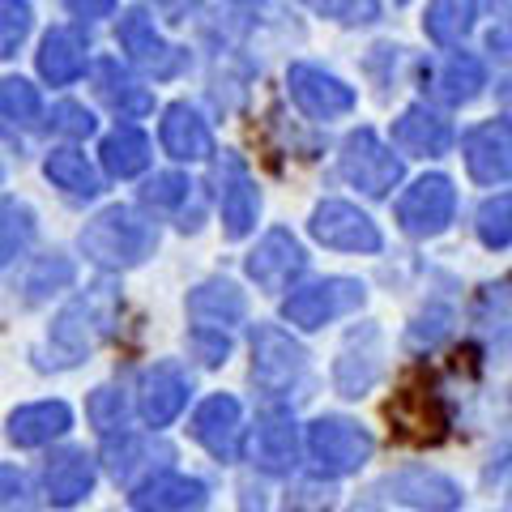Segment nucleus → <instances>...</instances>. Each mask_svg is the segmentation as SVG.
Wrapping results in <instances>:
<instances>
[{"mask_svg":"<svg viewBox=\"0 0 512 512\" xmlns=\"http://www.w3.org/2000/svg\"><path fill=\"white\" fill-rule=\"evenodd\" d=\"M188 192V184L180 180V175H163V180L150 184V201H180Z\"/></svg>","mask_w":512,"mask_h":512,"instance_id":"obj_30","label":"nucleus"},{"mask_svg":"<svg viewBox=\"0 0 512 512\" xmlns=\"http://www.w3.org/2000/svg\"><path fill=\"white\" fill-rule=\"evenodd\" d=\"M64 423H69L64 406H43V410L22 414V431H18V436H22V440H47V436H56Z\"/></svg>","mask_w":512,"mask_h":512,"instance_id":"obj_27","label":"nucleus"},{"mask_svg":"<svg viewBox=\"0 0 512 512\" xmlns=\"http://www.w3.org/2000/svg\"><path fill=\"white\" fill-rule=\"evenodd\" d=\"M184 397H188V384L184 376L175 372V367H158V372L146 380V419L158 427V423H167L180 414L184 406Z\"/></svg>","mask_w":512,"mask_h":512,"instance_id":"obj_20","label":"nucleus"},{"mask_svg":"<svg viewBox=\"0 0 512 512\" xmlns=\"http://www.w3.org/2000/svg\"><path fill=\"white\" fill-rule=\"evenodd\" d=\"M393 146L414 158H436L453 146V128H448V120L436 116V111L410 107L406 116L393 124Z\"/></svg>","mask_w":512,"mask_h":512,"instance_id":"obj_12","label":"nucleus"},{"mask_svg":"<svg viewBox=\"0 0 512 512\" xmlns=\"http://www.w3.org/2000/svg\"><path fill=\"white\" fill-rule=\"evenodd\" d=\"M393 491V500L414 504V508H427V512H453L461 504V491L457 483H448L444 474H427V470H406L384 483Z\"/></svg>","mask_w":512,"mask_h":512,"instance_id":"obj_14","label":"nucleus"},{"mask_svg":"<svg viewBox=\"0 0 512 512\" xmlns=\"http://www.w3.org/2000/svg\"><path fill=\"white\" fill-rule=\"evenodd\" d=\"M103 158H107V167L116 171V175H133L146 167V158H150V146H146V137L133 133V128H124V133H116L103 146Z\"/></svg>","mask_w":512,"mask_h":512,"instance_id":"obj_23","label":"nucleus"},{"mask_svg":"<svg viewBox=\"0 0 512 512\" xmlns=\"http://www.w3.org/2000/svg\"><path fill=\"white\" fill-rule=\"evenodd\" d=\"M163 141H167V150H171L175 158H205V154L214 150L210 128H205L197 111H188V107H171V111H167V120H163Z\"/></svg>","mask_w":512,"mask_h":512,"instance_id":"obj_17","label":"nucleus"},{"mask_svg":"<svg viewBox=\"0 0 512 512\" xmlns=\"http://www.w3.org/2000/svg\"><path fill=\"white\" fill-rule=\"evenodd\" d=\"M389 419H393L402 440L436 444L448 431V406L440 402V393L431 389V384H406V389L389 402Z\"/></svg>","mask_w":512,"mask_h":512,"instance_id":"obj_5","label":"nucleus"},{"mask_svg":"<svg viewBox=\"0 0 512 512\" xmlns=\"http://www.w3.org/2000/svg\"><path fill=\"white\" fill-rule=\"evenodd\" d=\"M43 69L52 73V77H73L77 69H82V52H77V43L69 39V35H60V39H52L47 43V56H43Z\"/></svg>","mask_w":512,"mask_h":512,"instance_id":"obj_26","label":"nucleus"},{"mask_svg":"<svg viewBox=\"0 0 512 512\" xmlns=\"http://www.w3.org/2000/svg\"><path fill=\"white\" fill-rule=\"evenodd\" d=\"M500 103H504V116L512 120V82H504V86H500Z\"/></svg>","mask_w":512,"mask_h":512,"instance_id":"obj_32","label":"nucleus"},{"mask_svg":"<svg viewBox=\"0 0 512 512\" xmlns=\"http://www.w3.org/2000/svg\"><path fill=\"white\" fill-rule=\"evenodd\" d=\"M197 440L218 457H235V436H239V402L235 397H210L197 419H192Z\"/></svg>","mask_w":512,"mask_h":512,"instance_id":"obj_15","label":"nucleus"},{"mask_svg":"<svg viewBox=\"0 0 512 512\" xmlns=\"http://www.w3.org/2000/svg\"><path fill=\"white\" fill-rule=\"evenodd\" d=\"M466 167L478 184L512 180V124H483L466 137Z\"/></svg>","mask_w":512,"mask_h":512,"instance_id":"obj_9","label":"nucleus"},{"mask_svg":"<svg viewBox=\"0 0 512 512\" xmlns=\"http://www.w3.org/2000/svg\"><path fill=\"white\" fill-rule=\"evenodd\" d=\"M491 9L500 13V18H508V22H512V0H491Z\"/></svg>","mask_w":512,"mask_h":512,"instance_id":"obj_33","label":"nucleus"},{"mask_svg":"<svg viewBox=\"0 0 512 512\" xmlns=\"http://www.w3.org/2000/svg\"><path fill=\"white\" fill-rule=\"evenodd\" d=\"M52 175L69 184L73 192H94V188H99V180H94V171L86 167L82 154H60L56 163H52Z\"/></svg>","mask_w":512,"mask_h":512,"instance_id":"obj_28","label":"nucleus"},{"mask_svg":"<svg viewBox=\"0 0 512 512\" xmlns=\"http://www.w3.org/2000/svg\"><path fill=\"white\" fill-rule=\"evenodd\" d=\"M248 274L256 278V286H265V291H282L286 282L303 274V248L286 231H269L261 244H256V252L248 256Z\"/></svg>","mask_w":512,"mask_h":512,"instance_id":"obj_10","label":"nucleus"},{"mask_svg":"<svg viewBox=\"0 0 512 512\" xmlns=\"http://www.w3.org/2000/svg\"><path fill=\"white\" fill-rule=\"evenodd\" d=\"M295 453H299V431L291 414H265L261 427L252 436V457L256 466L269 470V474H282L295 466Z\"/></svg>","mask_w":512,"mask_h":512,"instance_id":"obj_13","label":"nucleus"},{"mask_svg":"<svg viewBox=\"0 0 512 512\" xmlns=\"http://www.w3.org/2000/svg\"><path fill=\"white\" fill-rule=\"evenodd\" d=\"M239 5H256V0H239Z\"/></svg>","mask_w":512,"mask_h":512,"instance_id":"obj_34","label":"nucleus"},{"mask_svg":"<svg viewBox=\"0 0 512 512\" xmlns=\"http://www.w3.org/2000/svg\"><path fill=\"white\" fill-rule=\"evenodd\" d=\"M308 453L320 474H350L372 457V436L350 419H316L308 427Z\"/></svg>","mask_w":512,"mask_h":512,"instance_id":"obj_1","label":"nucleus"},{"mask_svg":"<svg viewBox=\"0 0 512 512\" xmlns=\"http://www.w3.org/2000/svg\"><path fill=\"white\" fill-rule=\"evenodd\" d=\"M141 512H197L205 504V487L192 478H158L133 500Z\"/></svg>","mask_w":512,"mask_h":512,"instance_id":"obj_18","label":"nucleus"},{"mask_svg":"<svg viewBox=\"0 0 512 512\" xmlns=\"http://www.w3.org/2000/svg\"><path fill=\"white\" fill-rule=\"evenodd\" d=\"M86 244H90V252L99 256V261H137V256L146 252L150 235L133 214L111 210V214L99 218V227L86 235Z\"/></svg>","mask_w":512,"mask_h":512,"instance_id":"obj_11","label":"nucleus"},{"mask_svg":"<svg viewBox=\"0 0 512 512\" xmlns=\"http://www.w3.org/2000/svg\"><path fill=\"white\" fill-rule=\"evenodd\" d=\"M90 487V466L82 457H60V466L52 470V491L60 504H73L77 495H86Z\"/></svg>","mask_w":512,"mask_h":512,"instance_id":"obj_25","label":"nucleus"},{"mask_svg":"<svg viewBox=\"0 0 512 512\" xmlns=\"http://www.w3.org/2000/svg\"><path fill=\"white\" fill-rule=\"evenodd\" d=\"M487 86V73H483V64H478L474 56L466 52H457V56H448L436 73H431V94L444 103H470L478 90Z\"/></svg>","mask_w":512,"mask_h":512,"instance_id":"obj_16","label":"nucleus"},{"mask_svg":"<svg viewBox=\"0 0 512 512\" xmlns=\"http://www.w3.org/2000/svg\"><path fill=\"white\" fill-rule=\"evenodd\" d=\"M453 205H457V192L444 175H423L402 201H397V218L410 235H436L453 222Z\"/></svg>","mask_w":512,"mask_h":512,"instance_id":"obj_7","label":"nucleus"},{"mask_svg":"<svg viewBox=\"0 0 512 512\" xmlns=\"http://www.w3.org/2000/svg\"><path fill=\"white\" fill-rule=\"evenodd\" d=\"M423 26H427V35L436 39L440 47L457 43L474 26V0H436V5L427 9Z\"/></svg>","mask_w":512,"mask_h":512,"instance_id":"obj_21","label":"nucleus"},{"mask_svg":"<svg viewBox=\"0 0 512 512\" xmlns=\"http://www.w3.org/2000/svg\"><path fill=\"white\" fill-rule=\"evenodd\" d=\"M478 239H483L487 248H508L512 244V192L491 197L483 210H478Z\"/></svg>","mask_w":512,"mask_h":512,"instance_id":"obj_22","label":"nucleus"},{"mask_svg":"<svg viewBox=\"0 0 512 512\" xmlns=\"http://www.w3.org/2000/svg\"><path fill=\"white\" fill-rule=\"evenodd\" d=\"M312 235L325 248H338V252H380L376 222L367 214H359L355 205H346V201L320 205V210L312 214Z\"/></svg>","mask_w":512,"mask_h":512,"instance_id":"obj_6","label":"nucleus"},{"mask_svg":"<svg viewBox=\"0 0 512 512\" xmlns=\"http://www.w3.org/2000/svg\"><path fill=\"white\" fill-rule=\"evenodd\" d=\"M192 346L201 350L205 363H222V359H227V350H231V342L222 338V333H214V338H210V333H197V338H192Z\"/></svg>","mask_w":512,"mask_h":512,"instance_id":"obj_29","label":"nucleus"},{"mask_svg":"<svg viewBox=\"0 0 512 512\" xmlns=\"http://www.w3.org/2000/svg\"><path fill=\"white\" fill-rule=\"evenodd\" d=\"M69 5L82 9L86 18H94V13H107V9H111V0H69Z\"/></svg>","mask_w":512,"mask_h":512,"instance_id":"obj_31","label":"nucleus"},{"mask_svg":"<svg viewBox=\"0 0 512 512\" xmlns=\"http://www.w3.org/2000/svg\"><path fill=\"white\" fill-rule=\"evenodd\" d=\"M342 175L367 197H384L397 180H402V158H397L376 133H355L342 146Z\"/></svg>","mask_w":512,"mask_h":512,"instance_id":"obj_3","label":"nucleus"},{"mask_svg":"<svg viewBox=\"0 0 512 512\" xmlns=\"http://www.w3.org/2000/svg\"><path fill=\"white\" fill-rule=\"evenodd\" d=\"M252 350H256L252 376H256V384H261L265 393H274V397L291 393V389H299V384H303V376H308V359H303V350L286 338L282 329L261 325V329H256Z\"/></svg>","mask_w":512,"mask_h":512,"instance_id":"obj_4","label":"nucleus"},{"mask_svg":"<svg viewBox=\"0 0 512 512\" xmlns=\"http://www.w3.org/2000/svg\"><path fill=\"white\" fill-rule=\"evenodd\" d=\"M192 312H214V316L222 320V325H231V320L244 316V295H239L231 282L201 286V291L192 295Z\"/></svg>","mask_w":512,"mask_h":512,"instance_id":"obj_24","label":"nucleus"},{"mask_svg":"<svg viewBox=\"0 0 512 512\" xmlns=\"http://www.w3.org/2000/svg\"><path fill=\"white\" fill-rule=\"evenodd\" d=\"M291 94L312 120H333V116H342V111L355 107L350 86H342L338 77L325 73V69H312V64H295L291 69Z\"/></svg>","mask_w":512,"mask_h":512,"instance_id":"obj_8","label":"nucleus"},{"mask_svg":"<svg viewBox=\"0 0 512 512\" xmlns=\"http://www.w3.org/2000/svg\"><path fill=\"white\" fill-rule=\"evenodd\" d=\"M227 171H231V180H227V192H222V222H227V235L239 239V235H248L256 222V188L235 158L227 163Z\"/></svg>","mask_w":512,"mask_h":512,"instance_id":"obj_19","label":"nucleus"},{"mask_svg":"<svg viewBox=\"0 0 512 512\" xmlns=\"http://www.w3.org/2000/svg\"><path fill=\"white\" fill-rule=\"evenodd\" d=\"M363 303V282L355 278H325L312 286H299V291L282 303V316L299 329H320L329 320H338L346 312H355Z\"/></svg>","mask_w":512,"mask_h":512,"instance_id":"obj_2","label":"nucleus"}]
</instances>
